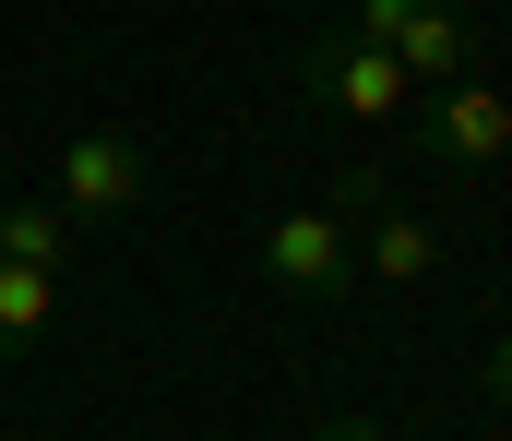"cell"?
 Segmentation results:
<instances>
[{
  "label": "cell",
  "mask_w": 512,
  "mask_h": 441,
  "mask_svg": "<svg viewBox=\"0 0 512 441\" xmlns=\"http://www.w3.org/2000/svg\"><path fill=\"white\" fill-rule=\"evenodd\" d=\"M334 120H358V132H393L405 108H417V84H405V60L370 48V36H298V60H286Z\"/></svg>",
  "instance_id": "cell-1"
},
{
  "label": "cell",
  "mask_w": 512,
  "mask_h": 441,
  "mask_svg": "<svg viewBox=\"0 0 512 441\" xmlns=\"http://www.w3.org/2000/svg\"><path fill=\"white\" fill-rule=\"evenodd\" d=\"M262 275L286 298H346L358 287V239H346V203H298L262 227Z\"/></svg>",
  "instance_id": "cell-2"
},
{
  "label": "cell",
  "mask_w": 512,
  "mask_h": 441,
  "mask_svg": "<svg viewBox=\"0 0 512 441\" xmlns=\"http://www.w3.org/2000/svg\"><path fill=\"white\" fill-rule=\"evenodd\" d=\"M417 108H429V155H441V167H501L512 155V96L477 84V72H465V84H429Z\"/></svg>",
  "instance_id": "cell-3"
},
{
  "label": "cell",
  "mask_w": 512,
  "mask_h": 441,
  "mask_svg": "<svg viewBox=\"0 0 512 441\" xmlns=\"http://www.w3.org/2000/svg\"><path fill=\"white\" fill-rule=\"evenodd\" d=\"M131 203H143V144L72 132L60 144V215H131Z\"/></svg>",
  "instance_id": "cell-4"
},
{
  "label": "cell",
  "mask_w": 512,
  "mask_h": 441,
  "mask_svg": "<svg viewBox=\"0 0 512 441\" xmlns=\"http://www.w3.org/2000/svg\"><path fill=\"white\" fill-rule=\"evenodd\" d=\"M393 60H405V84L429 96V84H465V72H477V36H465L441 0H417V12H405V36H393Z\"/></svg>",
  "instance_id": "cell-5"
},
{
  "label": "cell",
  "mask_w": 512,
  "mask_h": 441,
  "mask_svg": "<svg viewBox=\"0 0 512 441\" xmlns=\"http://www.w3.org/2000/svg\"><path fill=\"white\" fill-rule=\"evenodd\" d=\"M0 263L60 275V263H72V215H60V203H0Z\"/></svg>",
  "instance_id": "cell-6"
},
{
  "label": "cell",
  "mask_w": 512,
  "mask_h": 441,
  "mask_svg": "<svg viewBox=\"0 0 512 441\" xmlns=\"http://www.w3.org/2000/svg\"><path fill=\"white\" fill-rule=\"evenodd\" d=\"M48 310H60V275H36V263H0V358H24V346L48 334Z\"/></svg>",
  "instance_id": "cell-7"
},
{
  "label": "cell",
  "mask_w": 512,
  "mask_h": 441,
  "mask_svg": "<svg viewBox=\"0 0 512 441\" xmlns=\"http://www.w3.org/2000/svg\"><path fill=\"white\" fill-rule=\"evenodd\" d=\"M405 12H417V0H358V12H346V36H370V48H393V36H405Z\"/></svg>",
  "instance_id": "cell-8"
},
{
  "label": "cell",
  "mask_w": 512,
  "mask_h": 441,
  "mask_svg": "<svg viewBox=\"0 0 512 441\" xmlns=\"http://www.w3.org/2000/svg\"><path fill=\"white\" fill-rule=\"evenodd\" d=\"M477 382H489V406H501V418H512V334H501V346H489V370H477Z\"/></svg>",
  "instance_id": "cell-9"
},
{
  "label": "cell",
  "mask_w": 512,
  "mask_h": 441,
  "mask_svg": "<svg viewBox=\"0 0 512 441\" xmlns=\"http://www.w3.org/2000/svg\"><path fill=\"white\" fill-rule=\"evenodd\" d=\"M322 441H382V430H370V418H334V430H322Z\"/></svg>",
  "instance_id": "cell-10"
}]
</instances>
